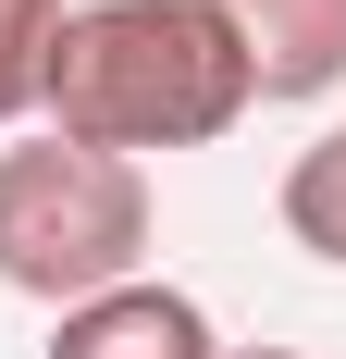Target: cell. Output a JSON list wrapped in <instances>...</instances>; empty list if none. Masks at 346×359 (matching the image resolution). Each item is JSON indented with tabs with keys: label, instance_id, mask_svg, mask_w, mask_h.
<instances>
[{
	"label": "cell",
	"instance_id": "obj_1",
	"mask_svg": "<svg viewBox=\"0 0 346 359\" xmlns=\"http://www.w3.org/2000/svg\"><path fill=\"white\" fill-rule=\"evenodd\" d=\"M50 137L62 149H111V161H137V149H210L235 137L260 87H247V50L235 25L210 13V0H87L62 13L50 37Z\"/></svg>",
	"mask_w": 346,
	"mask_h": 359
},
{
	"label": "cell",
	"instance_id": "obj_2",
	"mask_svg": "<svg viewBox=\"0 0 346 359\" xmlns=\"http://www.w3.org/2000/svg\"><path fill=\"white\" fill-rule=\"evenodd\" d=\"M148 273V174L111 149L25 137L0 149V285L37 310H87V297Z\"/></svg>",
	"mask_w": 346,
	"mask_h": 359
},
{
	"label": "cell",
	"instance_id": "obj_3",
	"mask_svg": "<svg viewBox=\"0 0 346 359\" xmlns=\"http://www.w3.org/2000/svg\"><path fill=\"white\" fill-rule=\"evenodd\" d=\"M50 359H223V334H210V310L186 285L137 273V285L62 310V323H50Z\"/></svg>",
	"mask_w": 346,
	"mask_h": 359
},
{
	"label": "cell",
	"instance_id": "obj_4",
	"mask_svg": "<svg viewBox=\"0 0 346 359\" xmlns=\"http://www.w3.org/2000/svg\"><path fill=\"white\" fill-rule=\"evenodd\" d=\"M247 50L260 100H334L346 87V0H210Z\"/></svg>",
	"mask_w": 346,
	"mask_h": 359
},
{
	"label": "cell",
	"instance_id": "obj_5",
	"mask_svg": "<svg viewBox=\"0 0 346 359\" xmlns=\"http://www.w3.org/2000/svg\"><path fill=\"white\" fill-rule=\"evenodd\" d=\"M284 236H297L310 260H334V273H346V124H334V137H310L297 161H284Z\"/></svg>",
	"mask_w": 346,
	"mask_h": 359
},
{
	"label": "cell",
	"instance_id": "obj_6",
	"mask_svg": "<svg viewBox=\"0 0 346 359\" xmlns=\"http://www.w3.org/2000/svg\"><path fill=\"white\" fill-rule=\"evenodd\" d=\"M50 37H62V0H0V124L37 111V87H50Z\"/></svg>",
	"mask_w": 346,
	"mask_h": 359
},
{
	"label": "cell",
	"instance_id": "obj_7",
	"mask_svg": "<svg viewBox=\"0 0 346 359\" xmlns=\"http://www.w3.org/2000/svg\"><path fill=\"white\" fill-rule=\"evenodd\" d=\"M223 359H297V347H223Z\"/></svg>",
	"mask_w": 346,
	"mask_h": 359
}]
</instances>
